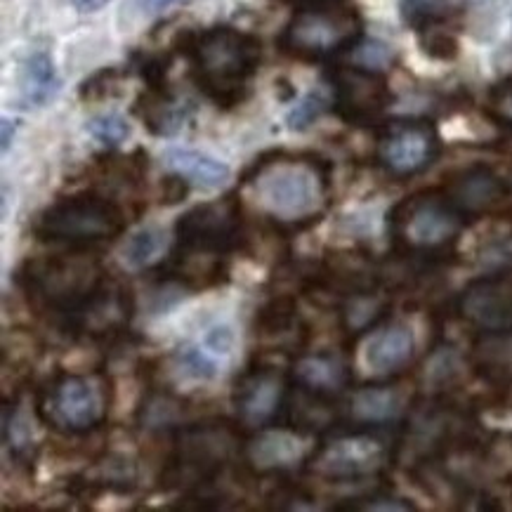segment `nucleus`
Returning <instances> with one entry per match:
<instances>
[{"label": "nucleus", "mask_w": 512, "mask_h": 512, "mask_svg": "<svg viewBox=\"0 0 512 512\" xmlns=\"http://www.w3.org/2000/svg\"><path fill=\"white\" fill-rule=\"evenodd\" d=\"M15 281L29 305L48 314L64 331L81 336L83 321L111 274L93 251H69L22 262Z\"/></svg>", "instance_id": "f257e3e1"}, {"label": "nucleus", "mask_w": 512, "mask_h": 512, "mask_svg": "<svg viewBox=\"0 0 512 512\" xmlns=\"http://www.w3.org/2000/svg\"><path fill=\"white\" fill-rule=\"evenodd\" d=\"M244 187L277 227L305 229L317 222L328 194V166L312 154L269 152L244 175Z\"/></svg>", "instance_id": "f03ea898"}, {"label": "nucleus", "mask_w": 512, "mask_h": 512, "mask_svg": "<svg viewBox=\"0 0 512 512\" xmlns=\"http://www.w3.org/2000/svg\"><path fill=\"white\" fill-rule=\"evenodd\" d=\"M201 93L218 107H234L248 95L260 64V41L234 26H213L185 45Z\"/></svg>", "instance_id": "7ed1b4c3"}, {"label": "nucleus", "mask_w": 512, "mask_h": 512, "mask_svg": "<svg viewBox=\"0 0 512 512\" xmlns=\"http://www.w3.org/2000/svg\"><path fill=\"white\" fill-rule=\"evenodd\" d=\"M126 229L128 220L121 203L97 192H81L45 208L38 215L34 234L69 251H97L114 244Z\"/></svg>", "instance_id": "20e7f679"}, {"label": "nucleus", "mask_w": 512, "mask_h": 512, "mask_svg": "<svg viewBox=\"0 0 512 512\" xmlns=\"http://www.w3.org/2000/svg\"><path fill=\"white\" fill-rule=\"evenodd\" d=\"M359 38L361 19L343 0L305 3L281 31L279 48L303 62H321L354 48Z\"/></svg>", "instance_id": "39448f33"}, {"label": "nucleus", "mask_w": 512, "mask_h": 512, "mask_svg": "<svg viewBox=\"0 0 512 512\" xmlns=\"http://www.w3.org/2000/svg\"><path fill=\"white\" fill-rule=\"evenodd\" d=\"M244 227V206L239 194L201 203L177 218L173 251L227 255L248 239Z\"/></svg>", "instance_id": "423d86ee"}, {"label": "nucleus", "mask_w": 512, "mask_h": 512, "mask_svg": "<svg viewBox=\"0 0 512 512\" xmlns=\"http://www.w3.org/2000/svg\"><path fill=\"white\" fill-rule=\"evenodd\" d=\"M36 413L48 428L64 435H88L102 423L104 406L88 378L59 371L38 395Z\"/></svg>", "instance_id": "0eeeda50"}, {"label": "nucleus", "mask_w": 512, "mask_h": 512, "mask_svg": "<svg viewBox=\"0 0 512 512\" xmlns=\"http://www.w3.org/2000/svg\"><path fill=\"white\" fill-rule=\"evenodd\" d=\"M234 451V435L227 425H189L175 437V454L170 458L166 477L194 475V482H208L222 470Z\"/></svg>", "instance_id": "6e6552de"}, {"label": "nucleus", "mask_w": 512, "mask_h": 512, "mask_svg": "<svg viewBox=\"0 0 512 512\" xmlns=\"http://www.w3.org/2000/svg\"><path fill=\"white\" fill-rule=\"evenodd\" d=\"M449 199L435 194H418L399 203L395 210L397 236L411 248H439L456 239L458 215Z\"/></svg>", "instance_id": "1a4fd4ad"}, {"label": "nucleus", "mask_w": 512, "mask_h": 512, "mask_svg": "<svg viewBox=\"0 0 512 512\" xmlns=\"http://www.w3.org/2000/svg\"><path fill=\"white\" fill-rule=\"evenodd\" d=\"M333 109L343 121L371 123L390 107V85L378 71L366 67H340L331 74Z\"/></svg>", "instance_id": "9d476101"}, {"label": "nucleus", "mask_w": 512, "mask_h": 512, "mask_svg": "<svg viewBox=\"0 0 512 512\" xmlns=\"http://www.w3.org/2000/svg\"><path fill=\"white\" fill-rule=\"evenodd\" d=\"M291 387L277 366L255 364L236 378L232 404L236 418L246 428H265L277 413L284 409L286 395Z\"/></svg>", "instance_id": "9b49d317"}, {"label": "nucleus", "mask_w": 512, "mask_h": 512, "mask_svg": "<svg viewBox=\"0 0 512 512\" xmlns=\"http://www.w3.org/2000/svg\"><path fill=\"white\" fill-rule=\"evenodd\" d=\"M437 130L428 121H397L385 128L378 142V159L392 175H416L435 161Z\"/></svg>", "instance_id": "f8f14e48"}, {"label": "nucleus", "mask_w": 512, "mask_h": 512, "mask_svg": "<svg viewBox=\"0 0 512 512\" xmlns=\"http://www.w3.org/2000/svg\"><path fill=\"white\" fill-rule=\"evenodd\" d=\"M383 449L369 437H347L324 446L312 458V470L326 477H357L378 465Z\"/></svg>", "instance_id": "ddd939ff"}, {"label": "nucleus", "mask_w": 512, "mask_h": 512, "mask_svg": "<svg viewBox=\"0 0 512 512\" xmlns=\"http://www.w3.org/2000/svg\"><path fill=\"white\" fill-rule=\"evenodd\" d=\"M505 187L489 168L475 166L458 173L449 182L446 189V199L451 206L463 213H484V210L496 208L503 201Z\"/></svg>", "instance_id": "4468645a"}, {"label": "nucleus", "mask_w": 512, "mask_h": 512, "mask_svg": "<svg viewBox=\"0 0 512 512\" xmlns=\"http://www.w3.org/2000/svg\"><path fill=\"white\" fill-rule=\"evenodd\" d=\"M303 456V444L295 430H265L246 446V458L255 472H277L291 468Z\"/></svg>", "instance_id": "2eb2a0df"}, {"label": "nucleus", "mask_w": 512, "mask_h": 512, "mask_svg": "<svg viewBox=\"0 0 512 512\" xmlns=\"http://www.w3.org/2000/svg\"><path fill=\"white\" fill-rule=\"evenodd\" d=\"M133 111L140 121L156 137H170L187 123L192 107L185 102H177L168 88H147V93L137 97Z\"/></svg>", "instance_id": "dca6fc26"}, {"label": "nucleus", "mask_w": 512, "mask_h": 512, "mask_svg": "<svg viewBox=\"0 0 512 512\" xmlns=\"http://www.w3.org/2000/svg\"><path fill=\"white\" fill-rule=\"evenodd\" d=\"M295 385L321 397H336L347 383L345 364L333 354H305L293 364Z\"/></svg>", "instance_id": "f3484780"}, {"label": "nucleus", "mask_w": 512, "mask_h": 512, "mask_svg": "<svg viewBox=\"0 0 512 512\" xmlns=\"http://www.w3.org/2000/svg\"><path fill=\"white\" fill-rule=\"evenodd\" d=\"M161 159L173 173L182 175L194 187L220 189L229 180V166L213 159V156L194 152V149L170 147L163 152Z\"/></svg>", "instance_id": "a211bd4d"}, {"label": "nucleus", "mask_w": 512, "mask_h": 512, "mask_svg": "<svg viewBox=\"0 0 512 512\" xmlns=\"http://www.w3.org/2000/svg\"><path fill=\"white\" fill-rule=\"evenodd\" d=\"M413 354V333L402 324L387 326L371 336L364 350V361L373 373H392L402 369Z\"/></svg>", "instance_id": "6ab92c4d"}, {"label": "nucleus", "mask_w": 512, "mask_h": 512, "mask_svg": "<svg viewBox=\"0 0 512 512\" xmlns=\"http://www.w3.org/2000/svg\"><path fill=\"white\" fill-rule=\"evenodd\" d=\"M59 90V78L50 55L36 52L26 59L22 71V102L24 107H45L55 100Z\"/></svg>", "instance_id": "aec40b11"}, {"label": "nucleus", "mask_w": 512, "mask_h": 512, "mask_svg": "<svg viewBox=\"0 0 512 512\" xmlns=\"http://www.w3.org/2000/svg\"><path fill=\"white\" fill-rule=\"evenodd\" d=\"M295 326H298V305L291 295H277L255 312V333L260 336H286Z\"/></svg>", "instance_id": "412c9836"}, {"label": "nucleus", "mask_w": 512, "mask_h": 512, "mask_svg": "<svg viewBox=\"0 0 512 512\" xmlns=\"http://www.w3.org/2000/svg\"><path fill=\"white\" fill-rule=\"evenodd\" d=\"M399 411V399L395 390L387 387H369L361 390L352 399V416L361 423H387Z\"/></svg>", "instance_id": "4be33fe9"}, {"label": "nucleus", "mask_w": 512, "mask_h": 512, "mask_svg": "<svg viewBox=\"0 0 512 512\" xmlns=\"http://www.w3.org/2000/svg\"><path fill=\"white\" fill-rule=\"evenodd\" d=\"M163 248V232L159 227H142L128 236L123 246V262L130 269H142L152 262Z\"/></svg>", "instance_id": "5701e85b"}, {"label": "nucleus", "mask_w": 512, "mask_h": 512, "mask_svg": "<svg viewBox=\"0 0 512 512\" xmlns=\"http://www.w3.org/2000/svg\"><path fill=\"white\" fill-rule=\"evenodd\" d=\"M449 0H402V17L413 29H432L449 15Z\"/></svg>", "instance_id": "b1692460"}, {"label": "nucleus", "mask_w": 512, "mask_h": 512, "mask_svg": "<svg viewBox=\"0 0 512 512\" xmlns=\"http://www.w3.org/2000/svg\"><path fill=\"white\" fill-rule=\"evenodd\" d=\"M88 133L104 147H118L130 137V123L121 114H102L88 123Z\"/></svg>", "instance_id": "393cba45"}, {"label": "nucleus", "mask_w": 512, "mask_h": 512, "mask_svg": "<svg viewBox=\"0 0 512 512\" xmlns=\"http://www.w3.org/2000/svg\"><path fill=\"white\" fill-rule=\"evenodd\" d=\"M177 369L192 380H213L218 376V364L199 347H185L175 354Z\"/></svg>", "instance_id": "a878e982"}, {"label": "nucleus", "mask_w": 512, "mask_h": 512, "mask_svg": "<svg viewBox=\"0 0 512 512\" xmlns=\"http://www.w3.org/2000/svg\"><path fill=\"white\" fill-rule=\"evenodd\" d=\"M326 104H328V100H326V95L321 93V90H312V93H307L303 100H300L291 109V114H288V118H286L288 128H291V130H307L321 114H324Z\"/></svg>", "instance_id": "bb28decb"}, {"label": "nucleus", "mask_w": 512, "mask_h": 512, "mask_svg": "<svg viewBox=\"0 0 512 512\" xmlns=\"http://www.w3.org/2000/svg\"><path fill=\"white\" fill-rule=\"evenodd\" d=\"M423 50L428 52L432 59L451 62V59L458 55V41L451 34H446V31H439L437 26H432V29H425Z\"/></svg>", "instance_id": "cd10ccee"}, {"label": "nucleus", "mask_w": 512, "mask_h": 512, "mask_svg": "<svg viewBox=\"0 0 512 512\" xmlns=\"http://www.w3.org/2000/svg\"><path fill=\"white\" fill-rule=\"evenodd\" d=\"M116 83H118L116 69L100 71V74L88 78V81L81 85V97L83 100H104V97L116 95Z\"/></svg>", "instance_id": "c85d7f7f"}, {"label": "nucleus", "mask_w": 512, "mask_h": 512, "mask_svg": "<svg viewBox=\"0 0 512 512\" xmlns=\"http://www.w3.org/2000/svg\"><path fill=\"white\" fill-rule=\"evenodd\" d=\"M489 107L498 121H503L505 126L512 128V76L505 78V81H501L491 90Z\"/></svg>", "instance_id": "c756f323"}, {"label": "nucleus", "mask_w": 512, "mask_h": 512, "mask_svg": "<svg viewBox=\"0 0 512 512\" xmlns=\"http://www.w3.org/2000/svg\"><path fill=\"white\" fill-rule=\"evenodd\" d=\"M357 55H359V67H366V69H380V67H385L387 62H390L392 59V50L387 48V45H383V43H378V41H366L364 45H359V50H357Z\"/></svg>", "instance_id": "7c9ffc66"}, {"label": "nucleus", "mask_w": 512, "mask_h": 512, "mask_svg": "<svg viewBox=\"0 0 512 512\" xmlns=\"http://www.w3.org/2000/svg\"><path fill=\"white\" fill-rule=\"evenodd\" d=\"M189 194V182L182 175L173 173L170 177H163L161 182V203L163 206H175V203L185 201Z\"/></svg>", "instance_id": "2f4dec72"}, {"label": "nucleus", "mask_w": 512, "mask_h": 512, "mask_svg": "<svg viewBox=\"0 0 512 512\" xmlns=\"http://www.w3.org/2000/svg\"><path fill=\"white\" fill-rule=\"evenodd\" d=\"M234 345V333L229 326H213L210 331L206 333V347L210 352H218V354H227L232 350Z\"/></svg>", "instance_id": "473e14b6"}, {"label": "nucleus", "mask_w": 512, "mask_h": 512, "mask_svg": "<svg viewBox=\"0 0 512 512\" xmlns=\"http://www.w3.org/2000/svg\"><path fill=\"white\" fill-rule=\"evenodd\" d=\"M107 3L109 0H74V5L81 12H97V10H102Z\"/></svg>", "instance_id": "72a5a7b5"}, {"label": "nucleus", "mask_w": 512, "mask_h": 512, "mask_svg": "<svg viewBox=\"0 0 512 512\" xmlns=\"http://www.w3.org/2000/svg\"><path fill=\"white\" fill-rule=\"evenodd\" d=\"M12 135H15V123L8 121V118H3V152H8L10 149Z\"/></svg>", "instance_id": "f704fd0d"}, {"label": "nucleus", "mask_w": 512, "mask_h": 512, "mask_svg": "<svg viewBox=\"0 0 512 512\" xmlns=\"http://www.w3.org/2000/svg\"><path fill=\"white\" fill-rule=\"evenodd\" d=\"M156 8H161V5H170V3H177V0H152Z\"/></svg>", "instance_id": "c9c22d12"}]
</instances>
